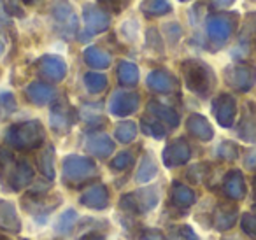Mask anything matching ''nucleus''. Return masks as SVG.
<instances>
[{
    "label": "nucleus",
    "instance_id": "1",
    "mask_svg": "<svg viewBox=\"0 0 256 240\" xmlns=\"http://www.w3.org/2000/svg\"><path fill=\"white\" fill-rule=\"evenodd\" d=\"M182 78H184V84L195 95L206 96L210 95V92L216 86V76L214 70L202 60H186L181 65Z\"/></svg>",
    "mask_w": 256,
    "mask_h": 240
},
{
    "label": "nucleus",
    "instance_id": "2",
    "mask_svg": "<svg viewBox=\"0 0 256 240\" xmlns=\"http://www.w3.org/2000/svg\"><path fill=\"white\" fill-rule=\"evenodd\" d=\"M44 126L37 120L23 121V123H16L6 130V142L11 148L18 149V151H30V149H37L44 144Z\"/></svg>",
    "mask_w": 256,
    "mask_h": 240
},
{
    "label": "nucleus",
    "instance_id": "3",
    "mask_svg": "<svg viewBox=\"0 0 256 240\" xmlns=\"http://www.w3.org/2000/svg\"><path fill=\"white\" fill-rule=\"evenodd\" d=\"M96 176V165L93 160L81 154H68L64 158L62 177L67 186H81Z\"/></svg>",
    "mask_w": 256,
    "mask_h": 240
},
{
    "label": "nucleus",
    "instance_id": "4",
    "mask_svg": "<svg viewBox=\"0 0 256 240\" xmlns=\"http://www.w3.org/2000/svg\"><path fill=\"white\" fill-rule=\"evenodd\" d=\"M158 205V190L154 186H148L137 190L134 193L123 194L120 200V207L130 214H146Z\"/></svg>",
    "mask_w": 256,
    "mask_h": 240
},
{
    "label": "nucleus",
    "instance_id": "5",
    "mask_svg": "<svg viewBox=\"0 0 256 240\" xmlns=\"http://www.w3.org/2000/svg\"><path fill=\"white\" fill-rule=\"evenodd\" d=\"M51 20H53L54 28L58 30L62 37L72 39L74 34L78 32V16H76L72 6L68 0H53L51 4Z\"/></svg>",
    "mask_w": 256,
    "mask_h": 240
},
{
    "label": "nucleus",
    "instance_id": "6",
    "mask_svg": "<svg viewBox=\"0 0 256 240\" xmlns=\"http://www.w3.org/2000/svg\"><path fill=\"white\" fill-rule=\"evenodd\" d=\"M23 208L36 218V221L46 222L48 214L60 205V196H48L46 193H28L22 198Z\"/></svg>",
    "mask_w": 256,
    "mask_h": 240
},
{
    "label": "nucleus",
    "instance_id": "7",
    "mask_svg": "<svg viewBox=\"0 0 256 240\" xmlns=\"http://www.w3.org/2000/svg\"><path fill=\"white\" fill-rule=\"evenodd\" d=\"M235 28V14H212L207 18V36L210 37V42L214 48H221L230 39L232 32Z\"/></svg>",
    "mask_w": 256,
    "mask_h": 240
},
{
    "label": "nucleus",
    "instance_id": "8",
    "mask_svg": "<svg viewBox=\"0 0 256 240\" xmlns=\"http://www.w3.org/2000/svg\"><path fill=\"white\" fill-rule=\"evenodd\" d=\"M224 81L235 92L248 93L256 84V68L244 64L228 67L224 68Z\"/></svg>",
    "mask_w": 256,
    "mask_h": 240
},
{
    "label": "nucleus",
    "instance_id": "9",
    "mask_svg": "<svg viewBox=\"0 0 256 240\" xmlns=\"http://www.w3.org/2000/svg\"><path fill=\"white\" fill-rule=\"evenodd\" d=\"M37 72L46 82H60L67 76V64L56 54H44L37 62Z\"/></svg>",
    "mask_w": 256,
    "mask_h": 240
},
{
    "label": "nucleus",
    "instance_id": "10",
    "mask_svg": "<svg viewBox=\"0 0 256 240\" xmlns=\"http://www.w3.org/2000/svg\"><path fill=\"white\" fill-rule=\"evenodd\" d=\"M212 112L216 121L220 123V126L223 128H232L237 118V102L232 95L228 93H221L220 96H216L212 102Z\"/></svg>",
    "mask_w": 256,
    "mask_h": 240
},
{
    "label": "nucleus",
    "instance_id": "11",
    "mask_svg": "<svg viewBox=\"0 0 256 240\" xmlns=\"http://www.w3.org/2000/svg\"><path fill=\"white\" fill-rule=\"evenodd\" d=\"M139 95L134 92H114L109 100V112L118 118H126L139 109Z\"/></svg>",
    "mask_w": 256,
    "mask_h": 240
},
{
    "label": "nucleus",
    "instance_id": "12",
    "mask_svg": "<svg viewBox=\"0 0 256 240\" xmlns=\"http://www.w3.org/2000/svg\"><path fill=\"white\" fill-rule=\"evenodd\" d=\"M192 158V148L184 138H174L170 144H167V148L164 149V165L167 168H176V166L186 165Z\"/></svg>",
    "mask_w": 256,
    "mask_h": 240
},
{
    "label": "nucleus",
    "instance_id": "13",
    "mask_svg": "<svg viewBox=\"0 0 256 240\" xmlns=\"http://www.w3.org/2000/svg\"><path fill=\"white\" fill-rule=\"evenodd\" d=\"M82 20H84L86 34L88 36H95V34H102L109 28L110 25V16L107 11L96 6H86L82 11Z\"/></svg>",
    "mask_w": 256,
    "mask_h": 240
},
{
    "label": "nucleus",
    "instance_id": "14",
    "mask_svg": "<svg viewBox=\"0 0 256 240\" xmlns=\"http://www.w3.org/2000/svg\"><path fill=\"white\" fill-rule=\"evenodd\" d=\"M32 180H34V168L30 166V163H26L25 160H16V163L12 165L11 172L8 174L4 182L8 184L11 191H20V190H25Z\"/></svg>",
    "mask_w": 256,
    "mask_h": 240
},
{
    "label": "nucleus",
    "instance_id": "15",
    "mask_svg": "<svg viewBox=\"0 0 256 240\" xmlns=\"http://www.w3.org/2000/svg\"><path fill=\"white\" fill-rule=\"evenodd\" d=\"M74 121H76V114L70 109V106L67 104V100L65 98L58 100L50 112L51 128L54 132H58V134H64V132H67L74 124Z\"/></svg>",
    "mask_w": 256,
    "mask_h": 240
},
{
    "label": "nucleus",
    "instance_id": "16",
    "mask_svg": "<svg viewBox=\"0 0 256 240\" xmlns=\"http://www.w3.org/2000/svg\"><path fill=\"white\" fill-rule=\"evenodd\" d=\"M79 204L93 210H104L109 207V191L104 184H95L79 196Z\"/></svg>",
    "mask_w": 256,
    "mask_h": 240
},
{
    "label": "nucleus",
    "instance_id": "17",
    "mask_svg": "<svg viewBox=\"0 0 256 240\" xmlns=\"http://www.w3.org/2000/svg\"><path fill=\"white\" fill-rule=\"evenodd\" d=\"M238 219V210L235 205L230 204H220L214 208L212 214V224L218 232H228L235 226Z\"/></svg>",
    "mask_w": 256,
    "mask_h": 240
},
{
    "label": "nucleus",
    "instance_id": "18",
    "mask_svg": "<svg viewBox=\"0 0 256 240\" xmlns=\"http://www.w3.org/2000/svg\"><path fill=\"white\" fill-rule=\"evenodd\" d=\"M0 228L9 233L22 232V219H20L14 204L4 198H0Z\"/></svg>",
    "mask_w": 256,
    "mask_h": 240
},
{
    "label": "nucleus",
    "instance_id": "19",
    "mask_svg": "<svg viewBox=\"0 0 256 240\" xmlns=\"http://www.w3.org/2000/svg\"><path fill=\"white\" fill-rule=\"evenodd\" d=\"M223 191H224V194L234 202H238L246 196L248 188H246V180L240 170H230V172L224 176Z\"/></svg>",
    "mask_w": 256,
    "mask_h": 240
},
{
    "label": "nucleus",
    "instance_id": "20",
    "mask_svg": "<svg viewBox=\"0 0 256 240\" xmlns=\"http://www.w3.org/2000/svg\"><path fill=\"white\" fill-rule=\"evenodd\" d=\"M84 149L90 152V154L104 160V158H107V156L112 154L114 140L106 134H93V135H90V137L86 138Z\"/></svg>",
    "mask_w": 256,
    "mask_h": 240
},
{
    "label": "nucleus",
    "instance_id": "21",
    "mask_svg": "<svg viewBox=\"0 0 256 240\" xmlns=\"http://www.w3.org/2000/svg\"><path fill=\"white\" fill-rule=\"evenodd\" d=\"M56 92L54 88L46 81H36V82H30L28 88H26V98L34 104V106H48L51 100L54 98Z\"/></svg>",
    "mask_w": 256,
    "mask_h": 240
},
{
    "label": "nucleus",
    "instance_id": "22",
    "mask_svg": "<svg viewBox=\"0 0 256 240\" xmlns=\"http://www.w3.org/2000/svg\"><path fill=\"white\" fill-rule=\"evenodd\" d=\"M186 128L193 137L202 142H209L214 137V130L210 126L209 120L202 114H190V118L186 120Z\"/></svg>",
    "mask_w": 256,
    "mask_h": 240
},
{
    "label": "nucleus",
    "instance_id": "23",
    "mask_svg": "<svg viewBox=\"0 0 256 240\" xmlns=\"http://www.w3.org/2000/svg\"><path fill=\"white\" fill-rule=\"evenodd\" d=\"M237 134L242 140L256 142V107H254V104H251V102L248 104V109H246L244 116H242Z\"/></svg>",
    "mask_w": 256,
    "mask_h": 240
},
{
    "label": "nucleus",
    "instance_id": "24",
    "mask_svg": "<svg viewBox=\"0 0 256 240\" xmlns=\"http://www.w3.org/2000/svg\"><path fill=\"white\" fill-rule=\"evenodd\" d=\"M146 84L150 90L156 93H168L172 88H174L176 81L167 70L164 68H156V70H151L148 74V79H146Z\"/></svg>",
    "mask_w": 256,
    "mask_h": 240
},
{
    "label": "nucleus",
    "instance_id": "25",
    "mask_svg": "<svg viewBox=\"0 0 256 240\" xmlns=\"http://www.w3.org/2000/svg\"><path fill=\"white\" fill-rule=\"evenodd\" d=\"M148 110H150L151 116H154L158 121H162L164 124H167L168 128H178L179 126V114L176 112L172 107L164 106V104L151 100V102L148 104Z\"/></svg>",
    "mask_w": 256,
    "mask_h": 240
},
{
    "label": "nucleus",
    "instance_id": "26",
    "mask_svg": "<svg viewBox=\"0 0 256 240\" xmlns=\"http://www.w3.org/2000/svg\"><path fill=\"white\" fill-rule=\"evenodd\" d=\"M170 200L174 207H179V208H182V210H186V208H190L195 204L196 198L192 188L184 186L182 182H174L170 190Z\"/></svg>",
    "mask_w": 256,
    "mask_h": 240
},
{
    "label": "nucleus",
    "instance_id": "27",
    "mask_svg": "<svg viewBox=\"0 0 256 240\" xmlns=\"http://www.w3.org/2000/svg\"><path fill=\"white\" fill-rule=\"evenodd\" d=\"M84 62L86 65H90L92 68H96V70H104L110 65V56L109 53H106L104 50L95 46H90L84 50Z\"/></svg>",
    "mask_w": 256,
    "mask_h": 240
},
{
    "label": "nucleus",
    "instance_id": "28",
    "mask_svg": "<svg viewBox=\"0 0 256 240\" xmlns=\"http://www.w3.org/2000/svg\"><path fill=\"white\" fill-rule=\"evenodd\" d=\"M118 81L126 88H132L139 82V68L132 62H120L118 65Z\"/></svg>",
    "mask_w": 256,
    "mask_h": 240
},
{
    "label": "nucleus",
    "instance_id": "29",
    "mask_svg": "<svg viewBox=\"0 0 256 240\" xmlns=\"http://www.w3.org/2000/svg\"><path fill=\"white\" fill-rule=\"evenodd\" d=\"M158 174V168H156V163H154L153 156L148 152V154L142 156L140 160V165L137 168V174H136V180L139 184H146L150 180H153Z\"/></svg>",
    "mask_w": 256,
    "mask_h": 240
},
{
    "label": "nucleus",
    "instance_id": "30",
    "mask_svg": "<svg viewBox=\"0 0 256 240\" xmlns=\"http://www.w3.org/2000/svg\"><path fill=\"white\" fill-rule=\"evenodd\" d=\"M140 11L150 18H158L172 11V6L168 0H144L140 4Z\"/></svg>",
    "mask_w": 256,
    "mask_h": 240
},
{
    "label": "nucleus",
    "instance_id": "31",
    "mask_svg": "<svg viewBox=\"0 0 256 240\" xmlns=\"http://www.w3.org/2000/svg\"><path fill=\"white\" fill-rule=\"evenodd\" d=\"M39 168L42 172V176L48 180L54 179V148L53 146H48L42 149V152L39 154Z\"/></svg>",
    "mask_w": 256,
    "mask_h": 240
},
{
    "label": "nucleus",
    "instance_id": "32",
    "mask_svg": "<svg viewBox=\"0 0 256 240\" xmlns=\"http://www.w3.org/2000/svg\"><path fill=\"white\" fill-rule=\"evenodd\" d=\"M140 128H142V134L150 135V137L156 138V140H162V138L167 135V128L162 121H158L156 118H144L142 123H140Z\"/></svg>",
    "mask_w": 256,
    "mask_h": 240
},
{
    "label": "nucleus",
    "instance_id": "33",
    "mask_svg": "<svg viewBox=\"0 0 256 240\" xmlns=\"http://www.w3.org/2000/svg\"><path fill=\"white\" fill-rule=\"evenodd\" d=\"M114 137L116 140H120L121 144H130L136 140L137 137V124L134 121H123L116 126L114 130Z\"/></svg>",
    "mask_w": 256,
    "mask_h": 240
},
{
    "label": "nucleus",
    "instance_id": "34",
    "mask_svg": "<svg viewBox=\"0 0 256 240\" xmlns=\"http://www.w3.org/2000/svg\"><path fill=\"white\" fill-rule=\"evenodd\" d=\"M84 86L90 93H102L107 88V78L100 72H88L84 74Z\"/></svg>",
    "mask_w": 256,
    "mask_h": 240
},
{
    "label": "nucleus",
    "instance_id": "35",
    "mask_svg": "<svg viewBox=\"0 0 256 240\" xmlns=\"http://www.w3.org/2000/svg\"><path fill=\"white\" fill-rule=\"evenodd\" d=\"M76 221H78V212L74 210V208H67V210H64L60 214V218H58L56 221V232L58 233H68L72 230V226L76 224Z\"/></svg>",
    "mask_w": 256,
    "mask_h": 240
},
{
    "label": "nucleus",
    "instance_id": "36",
    "mask_svg": "<svg viewBox=\"0 0 256 240\" xmlns=\"http://www.w3.org/2000/svg\"><path fill=\"white\" fill-rule=\"evenodd\" d=\"M254 36H256V12H249L240 26V42H248V40L254 39Z\"/></svg>",
    "mask_w": 256,
    "mask_h": 240
},
{
    "label": "nucleus",
    "instance_id": "37",
    "mask_svg": "<svg viewBox=\"0 0 256 240\" xmlns=\"http://www.w3.org/2000/svg\"><path fill=\"white\" fill-rule=\"evenodd\" d=\"M16 107H18V104H16V98L12 93L9 92L0 93V120L11 116L16 110Z\"/></svg>",
    "mask_w": 256,
    "mask_h": 240
},
{
    "label": "nucleus",
    "instance_id": "38",
    "mask_svg": "<svg viewBox=\"0 0 256 240\" xmlns=\"http://www.w3.org/2000/svg\"><path fill=\"white\" fill-rule=\"evenodd\" d=\"M218 156L224 162H235L238 158V146L232 140H224L218 148Z\"/></svg>",
    "mask_w": 256,
    "mask_h": 240
},
{
    "label": "nucleus",
    "instance_id": "39",
    "mask_svg": "<svg viewBox=\"0 0 256 240\" xmlns=\"http://www.w3.org/2000/svg\"><path fill=\"white\" fill-rule=\"evenodd\" d=\"M134 165V154L130 151H123L120 154L114 156V160L110 162V168L121 172V170H126Z\"/></svg>",
    "mask_w": 256,
    "mask_h": 240
},
{
    "label": "nucleus",
    "instance_id": "40",
    "mask_svg": "<svg viewBox=\"0 0 256 240\" xmlns=\"http://www.w3.org/2000/svg\"><path fill=\"white\" fill-rule=\"evenodd\" d=\"M240 228L249 238L256 240V216L249 214V212H244L240 216Z\"/></svg>",
    "mask_w": 256,
    "mask_h": 240
},
{
    "label": "nucleus",
    "instance_id": "41",
    "mask_svg": "<svg viewBox=\"0 0 256 240\" xmlns=\"http://www.w3.org/2000/svg\"><path fill=\"white\" fill-rule=\"evenodd\" d=\"M96 2H98L100 8H102L104 11L116 12V14H120L128 4V0H96Z\"/></svg>",
    "mask_w": 256,
    "mask_h": 240
},
{
    "label": "nucleus",
    "instance_id": "42",
    "mask_svg": "<svg viewBox=\"0 0 256 240\" xmlns=\"http://www.w3.org/2000/svg\"><path fill=\"white\" fill-rule=\"evenodd\" d=\"M146 44H148V48H151V50H154V51H164V42H162V39H160V34L156 32L154 28H150L146 32Z\"/></svg>",
    "mask_w": 256,
    "mask_h": 240
},
{
    "label": "nucleus",
    "instance_id": "43",
    "mask_svg": "<svg viewBox=\"0 0 256 240\" xmlns=\"http://www.w3.org/2000/svg\"><path fill=\"white\" fill-rule=\"evenodd\" d=\"M206 168H207L206 163H200V165H193L192 168L188 170V179L192 180V182H195V184L202 182V180L206 179V176H207Z\"/></svg>",
    "mask_w": 256,
    "mask_h": 240
},
{
    "label": "nucleus",
    "instance_id": "44",
    "mask_svg": "<svg viewBox=\"0 0 256 240\" xmlns=\"http://www.w3.org/2000/svg\"><path fill=\"white\" fill-rule=\"evenodd\" d=\"M4 11L9 18H11V16H18V18H22L23 16V9L20 8L18 0H4Z\"/></svg>",
    "mask_w": 256,
    "mask_h": 240
},
{
    "label": "nucleus",
    "instance_id": "45",
    "mask_svg": "<svg viewBox=\"0 0 256 240\" xmlns=\"http://www.w3.org/2000/svg\"><path fill=\"white\" fill-rule=\"evenodd\" d=\"M165 32H167V36L172 39V44H176L181 39V28H179L178 23H168V25L165 26Z\"/></svg>",
    "mask_w": 256,
    "mask_h": 240
},
{
    "label": "nucleus",
    "instance_id": "46",
    "mask_svg": "<svg viewBox=\"0 0 256 240\" xmlns=\"http://www.w3.org/2000/svg\"><path fill=\"white\" fill-rule=\"evenodd\" d=\"M139 240H165V236L160 230H146L140 233Z\"/></svg>",
    "mask_w": 256,
    "mask_h": 240
},
{
    "label": "nucleus",
    "instance_id": "47",
    "mask_svg": "<svg viewBox=\"0 0 256 240\" xmlns=\"http://www.w3.org/2000/svg\"><path fill=\"white\" fill-rule=\"evenodd\" d=\"M178 230H179V233H181L184 240H200L198 235L195 233V230H193L190 224H182V226H179Z\"/></svg>",
    "mask_w": 256,
    "mask_h": 240
},
{
    "label": "nucleus",
    "instance_id": "48",
    "mask_svg": "<svg viewBox=\"0 0 256 240\" xmlns=\"http://www.w3.org/2000/svg\"><path fill=\"white\" fill-rule=\"evenodd\" d=\"M244 165L248 166V168H256V149H252V151H249L248 154H246L244 158Z\"/></svg>",
    "mask_w": 256,
    "mask_h": 240
},
{
    "label": "nucleus",
    "instance_id": "49",
    "mask_svg": "<svg viewBox=\"0 0 256 240\" xmlns=\"http://www.w3.org/2000/svg\"><path fill=\"white\" fill-rule=\"evenodd\" d=\"M235 0H212V8L214 9H226L234 4Z\"/></svg>",
    "mask_w": 256,
    "mask_h": 240
},
{
    "label": "nucleus",
    "instance_id": "50",
    "mask_svg": "<svg viewBox=\"0 0 256 240\" xmlns=\"http://www.w3.org/2000/svg\"><path fill=\"white\" fill-rule=\"evenodd\" d=\"M79 240H106L100 233H86V235H82Z\"/></svg>",
    "mask_w": 256,
    "mask_h": 240
},
{
    "label": "nucleus",
    "instance_id": "51",
    "mask_svg": "<svg viewBox=\"0 0 256 240\" xmlns=\"http://www.w3.org/2000/svg\"><path fill=\"white\" fill-rule=\"evenodd\" d=\"M9 16L4 11V0H0V22H8Z\"/></svg>",
    "mask_w": 256,
    "mask_h": 240
},
{
    "label": "nucleus",
    "instance_id": "52",
    "mask_svg": "<svg viewBox=\"0 0 256 240\" xmlns=\"http://www.w3.org/2000/svg\"><path fill=\"white\" fill-rule=\"evenodd\" d=\"M168 240H184V238H182V235L179 233V230H172L170 235H168Z\"/></svg>",
    "mask_w": 256,
    "mask_h": 240
},
{
    "label": "nucleus",
    "instance_id": "53",
    "mask_svg": "<svg viewBox=\"0 0 256 240\" xmlns=\"http://www.w3.org/2000/svg\"><path fill=\"white\" fill-rule=\"evenodd\" d=\"M4 48H6V40H4V37H2V34H0V56L4 53Z\"/></svg>",
    "mask_w": 256,
    "mask_h": 240
},
{
    "label": "nucleus",
    "instance_id": "54",
    "mask_svg": "<svg viewBox=\"0 0 256 240\" xmlns=\"http://www.w3.org/2000/svg\"><path fill=\"white\" fill-rule=\"evenodd\" d=\"M221 240H242L240 236H237V235H228V236H223Z\"/></svg>",
    "mask_w": 256,
    "mask_h": 240
},
{
    "label": "nucleus",
    "instance_id": "55",
    "mask_svg": "<svg viewBox=\"0 0 256 240\" xmlns=\"http://www.w3.org/2000/svg\"><path fill=\"white\" fill-rule=\"evenodd\" d=\"M0 240H11V238H9V236H6V235H2V233H0Z\"/></svg>",
    "mask_w": 256,
    "mask_h": 240
},
{
    "label": "nucleus",
    "instance_id": "56",
    "mask_svg": "<svg viewBox=\"0 0 256 240\" xmlns=\"http://www.w3.org/2000/svg\"><path fill=\"white\" fill-rule=\"evenodd\" d=\"M23 2H34V0H23Z\"/></svg>",
    "mask_w": 256,
    "mask_h": 240
},
{
    "label": "nucleus",
    "instance_id": "57",
    "mask_svg": "<svg viewBox=\"0 0 256 240\" xmlns=\"http://www.w3.org/2000/svg\"><path fill=\"white\" fill-rule=\"evenodd\" d=\"M254 188H256V177H254Z\"/></svg>",
    "mask_w": 256,
    "mask_h": 240
},
{
    "label": "nucleus",
    "instance_id": "58",
    "mask_svg": "<svg viewBox=\"0 0 256 240\" xmlns=\"http://www.w3.org/2000/svg\"><path fill=\"white\" fill-rule=\"evenodd\" d=\"M181 2H188V0H181Z\"/></svg>",
    "mask_w": 256,
    "mask_h": 240
},
{
    "label": "nucleus",
    "instance_id": "59",
    "mask_svg": "<svg viewBox=\"0 0 256 240\" xmlns=\"http://www.w3.org/2000/svg\"><path fill=\"white\" fill-rule=\"evenodd\" d=\"M23 240H26V238H23Z\"/></svg>",
    "mask_w": 256,
    "mask_h": 240
}]
</instances>
